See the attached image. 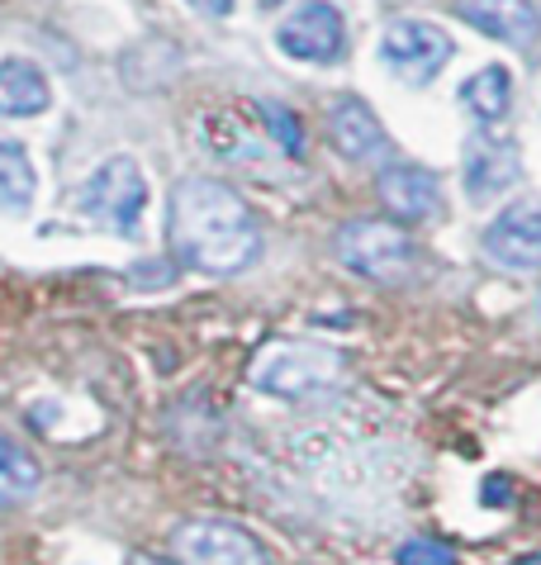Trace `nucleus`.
<instances>
[{
  "mask_svg": "<svg viewBox=\"0 0 541 565\" xmlns=\"http://www.w3.org/2000/svg\"><path fill=\"white\" fill-rule=\"evenodd\" d=\"M167 233L181 266H195L204 276H233L262 253V233L252 210L224 181H210V177H185L177 185Z\"/></svg>",
  "mask_w": 541,
  "mask_h": 565,
  "instance_id": "nucleus-1",
  "label": "nucleus"
},
{
  "mask_svg": "<svg viewBox=\"0 0 541 565\" xmlns=\"http://www.w3.org/2000/svg\"><path fill=\"white\" fill-rule=\"evenodd\" d=\"M142 210H148V181H142L134 157H109L82 185V214L119 238H134Z\"/></svg>",
  "mask_w": 541,
  "mask_h": 565,
  "instance_id": "nucleus-2",
  "label": "nucleus"
},
{
  "mask_svg": "<svg viewBox=\"0 0 541 565\" xmlns=\"http://www.w3.org/2000/svg\"><path fill=\"white\" fill-rule=\"evenodd\" d=\"M342 375V356L328 352V348H305V342H276L257 356L252 366V381L266 395H280V399H305L328 390L332 381Z\"/></svg>",
  "mask_w": 541,
  "mask_h": 565,
  "instance_id": "nucleus-3",
  "label": "nucleus"
},
{
  "mask_svg": "<svg viewBox=\"0 0 541 565\" xmlns=\"http://www.w3.org/2000/svg\"><path fill=\"white\" fill-rule=\"evenodd\" d=\"M338 253L352 271L385 280V286H400L413 276V243L404 238L394 224H380V218H357L338 233Z\"/></svg>",
  "mask_w": 541,
  "mask_h": 565,
  "instance_id": "nucleus-4",
  "label": "nucleus"
},
{
  "mask_svg": "<svg viewBox=\"0 0 541 565\" xmlns=\"http://www.w3.org/2000/svg\"><path fill=\"white\" fill-rule=\"evenodd\" d=\"M171 546L185 565H270L266 546L247 527L224 523V518H195L171 532Z\"/></svg>",
  "mask_w": 541,
  "mask_h": 565,
  "instance_id": "nucleus-5",
  "label": "nucleus"
},
{
  "mask_svg": "<svg viewBox=\"0 0 541 565\" xmlns=\"http://www.w3.org/2000/svg\"><path fill=\"white\" fill-rule=\"evenodd\" d=\"M452 53L456 49H452L447 29H437L427 20H400L380 34V57H385L394 67V76L409 82V86L433 82V76L452 62Z\"/></svg>",
  "mask_w": 541,
  "mask_h": 565,
  "instance_id": "nucleus-6",
  "label": "nucleus"
},
{
  "mask_svg": "<svg viewBox=\"0 0 541 565\" xmlns=\"http://www.w3.org/2000/svg\"><path fill=\"white\" fill-rule=\"evenodd\" d=\"M280 53L285 57H299V62H338L342 49H347V29H342V14L338 6H328V0H309L305 10H295L290 20L280 24Z\"/></svg>",
  "mask_w": 541,
  "mask_h": 565,
  "instance_id": "nucleus-7",
  "label": "nucleus"
},
{
  "mask_svg": "<svg viewBox=\"0 0 541 565\" xmlns=\"http://www.w3.org/2000/svg\"><path fill=\"white\" fill-rule=\"evenodd\" d=\"M485 257L508 266V271H537L541 266V205L537 200L508 205L485 228Z\"/></svg>",
  "mask_w": 541,
  "mask_h": 565,
  "instance_id": "nucleus-8",
  "label": "nucleus"
},
{
  "mask_svg": "<svg viewBox=\"0 0 541 565\" xmlns=\"http://www.w3.org/2000/svg\"><path fill=\"white\" fill-rule=\"evenodd\" d=\"M460 20L522 53L537 49L541 39V14L532 10V0H460Z\"/></svg>",
  "mask_w": 541,
  "mask_h": 565,
  "instance_id": "nucleus-9",
  "label": "nucleus"
},
{
  "mask_svg": "<svg viewBox=\"0 0 541 565\" xmlns=\"http://www.w3.org/2000/svg\"><path fill=\"white\" fill-rule=\"evenodd\" d=\"M328 134L347 157L357 162H380L390 157V138L380 129V119L371 115V105L357 100V96H338L328 105Z\"/></svg>",
  "mask_w": 541,
  "mask_h": 565,
  "instance_id": "nucleus-10",
  "label": "nucleus"
},
{
  "mask_svg": "<svg viewBox=\"0 0 541 565\" xmlns=\"http://www.w3.org/2000/svg\"><path fill=\"white\" fill-rule=\"evenodd\" d=\"M518 148L513 143H499V138H475L466 148V191L475 205H485V200H495L499 191L518 181Z\"/></svg>",
  "mask_w": 541,
  "mask_h": 565,
  "instance_id": "nucleus-11",
  "label": "nucleus"
},
{
  "mask_svg": "<svg viewBox=\"0 0 541 565\" xmlns=\"http://www.w3.org/2000/svg\"><path fill=\"white\" fill-rule=\"evenodd\" d=\"M380 195L400 218H437L442 214V181L423 167H390L380 177Z\"/></svg>",
  "mask_w": 541,
  "mask_h": 565,
  "instance_id": "nucleus-12",
  "label": "nucleus"
},
{
  "mask_svg": "<svg viewBox=\"0 0 541 565\" xmlns=\"http://www.w3.org/2000/svg\"><path fill=\"white\" fill-rule=\"evenodd\" d=\"M53 90L47 76L24 57H6L0 62V115H43Z\"/></svg>",
  "mask_w": 541,
  "mask_h": 565,
  "instance_id": "nucleus-13",
  "label": "nucleus"
},
{
  "mask_svg": "<svg viewBox=\"0 0 541 565\" xmlns=\"http://www.w3.org/2000/svg\"><path fill=\"white\" fill-rule=\"evenodd\" d=\"M460 100L480 124H499L508 115V105H513V72L508 67H485L475 72L466 86H460Z\"/></svg>",
  "mask_w": 541,
  "mask_h": 565,
  "instance_id": "nucleus-14",
  "label": "nucleus"
},
{
  "mask_svg": "<svg viewBox=\"0 0 541 565\" xmlns=\"http://www.w3.org/2000/svg\"><path fill=\"white\" fill-rule=\"evenodd\" d=\"M34 490H39V466H34V457H29L20 443H10V437L0 433V509L20 504V499H29Z\"/></svg>",
  "mask_w": 541,
  "mask_h": 565,
  "instance_id": "nucleus-15",
  "label": "nucleus"
},
{
  "mask_svg": "<svg viewBox=\"0 0 541 565\" xmlns=\"http://www.w3.org/2000/svg\"><path fill=\"white\" fill-rule=\"evenodd\" d=\"M34 167H29V157L24 148H14V143H0V210H29V200H34Z\"/></svg>",
  "mask_w": 541,
  "mask_h": 565,
  "instance_id": "nucleus-16",
  "label": "nucleus"
},
{
  "mask_svg": "<svg viewBox=\"0 0 541 565\" xmlns=\"http://www.w3.org/2000/svg\"><path fill=\"white\" fill-rule=\"evenodd\" d=\"M400 565H460V556L437 537H413L400 546Z\"/></svg>",
  "mask_w": 541,
  "mask_h": 565,
  "instance_id": "nucleus-17",
  "label": "nucleus"
},
{
  "mask_svg": "<svg viewBox=\"0 0 541 565\" xmlns=\"http://www.w3.org/2000/svg\"><path fill=\"white\" fill-rule=\"evenodd\" d=\"M262 119H266V129L280 138L285 152H305V134H299V119H295L285 105H262Z\"/></svg>",
  "mask_w": 541,
  "mask_h": 565,
  "instance_id": "nucleus-18",
  "label": "nucleus"
},
{
  "mask_svg": "<svg viewBox=\"0 0 541 565\" xmlns=\"http://www.w3.org/2000/svg\"><path fill=\"white\" fill-rule=\"evenodd\" d=\"M508 494H513V480H508V476H489L485 480V504L489 509H495V499H508Z\"/></svg>",
  "mask_w": 541,
  "mask_h": 565,
  "instance_id": "nucleus-19",
  "label": "nucleus"
},
{
  "mask_svg": "<svg viewBox=\"0 0 541 565\" xmlns=\"http://www.w3.org/2000/svg\"><path fill=\"white\" fill-rule=\"evenodd\" d=\"M190 6L204 10V14H214V20H219V14H229V10H233V0H190Z\"/></svg>",
  "mask_w": 541,
  "mask_h": 565,
  "instance_id": "nucleus-20",
  "label": "nucleus"
},
{
  "mask_svg": "<svg viewBox=\"0 0 541 565\" xmlns=\"http://www.w3.org/2000/svg\"><path fill=\"white\" fill-rule=\"evenodd\" d=\"M129 565H171V561H157V556H129Z\"/></svg>",
  "mask_w": 541,
  "mask_h": 565,
  "instance_id": "nucleus-21",
  "label": "nucleus"
},
{
  "mask_svg": "<svg viewBox=\"0 0 541 565\" xmlns=\"http://www.w3.org/2000/svg\"><path fill=\"white\" fill-rule=\"evenodd\" d=\"M513 565H541V552H537V556H522V561H513Z\"/></svg>",
  "mask_w": 541,
  "mask_h": 565,
  "instance_id": "nucleus-22",
  "label": "nucleus"
},
{
  "mask_svg": "<svg viewBox=\"0 0 541 565\" xmlns=\"http://www.w3.org/2000/svg\"><path fill=\"white\" fill-rule=\"evenodd\" d=\"M262 6H280V0H262Z\"/></svg>",
  "mask_w": 541,
  "mask_h": 565,
  "instance_id": "nucleus-23",
  "label": "nucleus"
}]
</instances>
